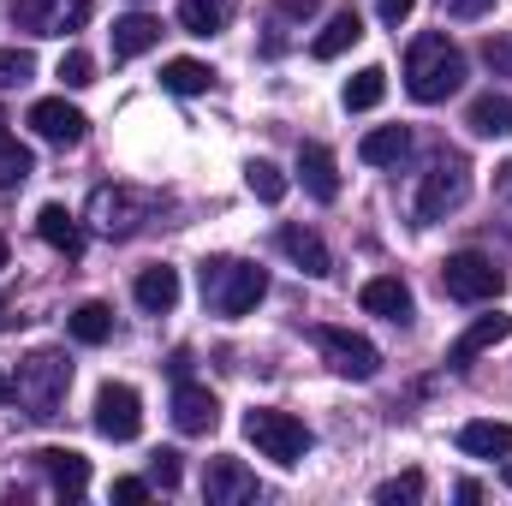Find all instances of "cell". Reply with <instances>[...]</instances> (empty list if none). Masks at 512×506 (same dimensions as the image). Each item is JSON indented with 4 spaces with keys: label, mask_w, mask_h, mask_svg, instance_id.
Returning <instances> with one entry per match:
<instances>
[{
    "label": "cell",
    "mask_w": 512,
    "mask_h": 506,
    "mask_svg": "<svg viewBox=\"0 0 512 506\" xmlns=\"http://www.w3.org/2000/svg\"><path fill=\"white\" fill-rule=\"evenodd\" d=\"M459 84H465V54H459L441 30H429V36H417V42L405 48V90H411V102L435 108V102H447Z\"/></svg>",
    "instance_id": "6da1fadb"
},
{
    "label": "cell",
    "mask_w": 512,
    "mask_h": 506,
    "mask_svg": "<svg viewBox=\"0 0 512 506\" xmlns=\"http://www.w3.org/2000/svg\"><path fill=\"white\" fill-rule=\"evenodd\" d=\"M268 298V274L256 262H239V256H209L203 262V304L227 322L251 316L256 304Z\"/></svg>",
    "instance_id": "7a4b0ae2"
},
{
    "label": "cell",
    "mask_w": 512,
    "mask_h": 506,
    "mask_svg": "<svg viewBox=\"0 0 512 506\" xmlns=\"http://www.w3.org/2000/svg\"><path fill=\"white\" fill-rule=\"evenodd\" d=\"M245 441H251L262 459H274V465H298V459L316 447V435H310L304 417H292V411H268V405L245 411Z\"/></svg>",
    "instance_id": "3957f363"
},
{
    "label": "cell",
    "mask_w": 512,
    "mask_h": 506,
    "mask_svg": "<svg viewBox=\"0 0 512 506\" xmlns=\"http://www.w3.org/2000/svg\"><path fill=\"white\" fill-rule=\"evenodd\" d=\"M66 387H72V364H66L60 352H30V358L18 364L12 399H18L30 417H54L60 399H66Z\"/></svg>",
    "instance_id": "277c9868"
},
{
    "label": "cell",
    "mask_w": 512,
    "mask_h": 506,
    "mask_svg": "<svg viewBox=\"0 0 512 506\" xmlns=\"http://www.w3.org/2000/svg\"><path fill=\"white\" fill-rule=\"evenodd\" d=\"M441 292H447V298H459V304H489V298H501V292H507V274L495 268V256L453 251L447 262H441Z\"/></svg>",
    "instance_id": "5b68a950"
},
{
    "label": "cell",
    "mask_w": 512,
    "mask_h": 506,
    "mask_svg": "<svg viewBox=\"0 0 512 506\" xmlns=\"http://www.w3.org/2000/svg\"><path fill=\"white\" fill-rule=\"evenodd\" d=\"M471 197V161L465 155H441L429 173H423V191H417V221H447L459 203Z\"/></svg>",
    "instance_id": "8992f818"
},
{
    "label": "cell",
    "mask_w": 512,
    "mask_h": 506,
    "mask_svg": "<svg viewBox=\"0 0 512 506\" xmlns=\"http://www.w3.org/2000/svg\"><path fill=\"white\" fill-rule=\"evenodd\" d=\"M6 12L30 36H66V30H84L96 6L90 0H6Z\"/></svg>",
    "instance_id": "52a82bcc"
},
{
    "label": "cell",
    "mask_w": 512,
    "mask_h": 506,
    "mask_svg": "<svg viewBox=\"0 0 512 506\" xmlns=\"http://www.w3.org/2000/svg\"><path fill=\"white\" fill-rule=\"evenodd\" d=\"M149 215H155V197L126 191V185H102V191H96V203H90V221H96L108 239H131Z\"/></svg>",
    "instance_id": "ba28073f"
},
{
    "label": "cell",
    "mask_w": 512,
    "mask_h": 506,
    "mask_svg": "<svg viewBox=\"0 0 512 506\" xmlns=\"http://www.w3.org/2000/svg\"><path fill=\"white\" fill-rule=\"evenodd\" d=\"M316 346H322V358H328L346 381H376L382 376V352H376L364 334H352V328H316Z\"/></svg>",
    "instance_id": "9c48e42d"
},
{
    "label": "cell",
    "mask_w": 512,
    "mask_h": 506,
    "mask_svg": "<svg viewBox=\"0 0 512 506\" xmlns=\"http://www.w3.org/2000/svg\"><path fill=\"white\" fill-rule=\"evenodd\" d=\"M137 429H143V399H137V387L108 381V387L96 393V435H108V441H137Z\"/></svg>",
    "instance_id": "30bf717a"
},
{
    "label": "cell",
    "mask_w": 512,
    "mask_h": 506,
    "mask_svg": "<svg viewBox=\"0 0 512 506\" xmlns=\"http://www.w3.org/2000/svg\"><path fill=\"white\" fill-rule=\"evenodd\" d=\"M30 131L42 137V143H60V149H72V143H84V131L90 120L66 102V96H42V102H30Z\"/></svg>",
    "instance_id": "8fae6325"
},
{
    "label": "cell",
    "mask_w": 512,
    "mask_h": 506,
    "mask_svg": "<svg viewBox=\"0 0 512 506\" xmlns=\"http://www.w3.org/2000/svg\"><path fill=\"white\" fill-rule=\"evenodd\" d=\"M203 501L209 506H245V501H256V477L239 459H209V471H203Z\"/></svg>",
    "instance_id": "7c38bea8"
},
{
    "label": "cell",
    "mask_w": 512,
    "mask_h": 506,
    "mask_svg": "<svg viewBox=\"0 0 512 506\" xmlns=\"http://www.w3.org/2000/svg\"><path fill=\"white\" fill-rule=\"evenodd\" d=\"M173 423H179V435H209L221 423V399L197 381H179L173 387Z\"/></svg>",
    "instance_id": "4fadbf2b"
},
{
    "label": "cell",
    "mask_w": 512,
    "mask_h": 506,
    "mask_svg": "<svg viewBox=\"0 0 512 506\" xmlns=\"http://www.w3.org/2000/svg\"><path fill=\"white\" fill-rule=\"evenodd\" d=\"M507 334H512V316H477V322L447 346V364H453V370H465V364H477L483 352H495Z\"/></svg>",
    "instance_id": "5bb4252c"
},
{
    "label": "cell",
    "mask_w": 512,
    "mask_h": 506,
    "mask_svg": "<svg viewBox=\"0 0 512 506\" xmlns=\"http://www.w3.org/2000/svg\"><path fill=\"white\" fill-rule=\"evenodd\" d=\"M358 304L370 310V316H382V322H411V286L399 280V274H376V280H364V292H358Z\"/></svg>",
    "instance_id": "9a60e30c"
},
{
    "label": "cell",
    "mask_w": 512,
    "mask_h": 506,
    "mask_svg": "<svg viewBox=\"0 0 512 506\" xmlns=\"http://www.w3.org/2000/svg\"><path fill=\"white\" fill-rule=\"evenodd\" d=\"M298 179L316 203H334L340 197V167H334V149L328 143H304L298 149Z\"/></svg>",
    "instance_id": "2e32d148"
},
{
    "label": "cell",
    "mask_w": 512,
    "mask_h": 506,
    "mask_svg": "<svg viewBox=\"0 0 512 506\" xmlns=\"http://www.w3.org/2000/svg\"><path fill=\"white\" fill-rule=\"evenodd\" d=\"M36 465H42V477H48L60 495H84V489H90V459L72 453V447H42Z\"/></svg>",
    "instance_id": "e0dca14e"
},
{
    "label": "cell",
    "mask_w": 512,
    "mask_h": 506,
    "mask_svg": "<svg viewBox=\"0 0 512 506\" xmlns=\"http://www.w3.org/2000/svg\"><path fill=\"white\" fill-rule=\"evenodd\" d=\"M274 245H280V251L292 256V262H298V268H304L310 280H322V274H334V256H328V245H322V239H316L310 227H292V221H286V227L274 233Z\"/></svg>",
    "instance_id": "ac0fdd59"
},
{
    "label": "cell",
    "mask_w": 512,
    "mask_h": 506,
    "mask_svg": "<svg viewBox=\"0 0 512 506\" xmlns=\"http://www.w3.org/2000/svg\"><path fill=\"white\" fill-rule=\"evenodd\" d=\"M459 453L471 459H507L512 453V423H495V417H477L459 429Z\"/></svg>",
    "instance_id": "d6986e66"
},
{
    "label": "cell",
    "mask_w": 512,
    "mask_h": 506,
    "mask_svg": "<svg viewBox=\"0 0 512 506\" xmlns=\"http://www.w3.org/2000/svg\"><path fill=\"white\" fill-rule=\"evenodd\" d=\"M137 304L149 310V316H167L173 304H179V268H167V262H155V268H143L137 274Z\"/></svg>",
    "instance_id": "ffe728a7"
},
{
    "label": "cell",
    "mask_w": 512,
    "mask_h": 506,
    "mask_svg": "<svg viewBox=\"0 0 512 506\" xmlns=\"http://www.w3.org/2000/svg\"><path fill=\"white\" fill-rule=\"evenodd\" d=\"M36 233H42V245H54L60 256H84V227L66 215V203H42Z\"/></svg>",
    "instance_id": "44dd1931"
},
{
    "label": "cell",
    "mask_w": 512,
    "mask_h": 506,
    "mask_svg": "<svg viewBox=\"0 0 512 506\" xmlns=\"http://www.w3.org/2000/svg\"><path fill=\"white\" fill-rule=\"evenodd\" d=\"M465 126L477 131V137H512V96L483 90V96L465 108Z\"/></svg>",
    "instance_id": "7402d4cb"
},
{
    "label": "cell",
    "mask_w": 512,
    "mask_h": 506,
    "mask_svg": "<svg viewBox=\"0 0 512 506\" xmlns=\"http://www.w3.org/2000/svg\"><path fill=\"white\" fill-rule=\"evenodd\" d=\"M358 36H364V18H358L352 6H340V12H334V18L322 24V36L310 42V54H316V60H340V54H346V48H352Z\"/></svg>",
    "instance_id": "603a6c76"
},
{
    "label": "cell",
    "mask_w": 512,
    "mask_h": 506,
    "mask_svg": "<svg viewBox=\"0 0 512 506\" xmlns=\"http://www.w3.org/2000/svg\"><path fill=\"white\" fill-rule=\"evenodd\" d=\"M155 42H161V18H149V12H131V18L114 24V60H137Z\"/></svg>",
    "instance_id": "cb8c5ba5"
},
{
    "label": "cell",
    "mask_w": 512,
    "mask_h": 506,
    "mask_svg": "<svg viewBox=\"0 0 512 506\" xmlns=\"http://www.w3.org/2000/svg\"><path fill=\"white\" fill-rule=\"evenodd\" d=\"M66 328H72L78 346H108V340H114V310H108L102 298H90V304H78V310L66 316Z\"/></svg>",
    "instance_id": "d4e9b609"
},
{
    "label": "cell",
    "mask_w": 512,
    "mask_h": 506,
    "mask_svg": "<svg viewBox=\"0 0 512 506\" xmlns=\"http://www.w3.org/2000/svg\"><path fill=\"white\" fill-rule=\"evenodd\" d=\"M405 149H411V131L405 126H376L364 143H358V155H364L370 167H393V161H405Z\"/></svg>",
    "instance_id": "484cf974"
},
{
    "label": "cell",
    "mask_w": 512,
    "mask_h": 506,
    "mask_svg": "<svg viewBox=\"0 0 512 506\" xmlns=\"http://www.w3.org/2000/svg\"><path fill=\"white\" fill-rule=\"evenodd\" d=\"M209 84H215V72H209L203 60H185V54H179V60L161 66V90H173V96H203Z\"/></svg>",
    "instance_id": "4316f807"
},
{
    "label": "cell",
    "mask_w": 512,
    "mask_h": 506,
    "mask_svg": "<svg viewBox=\"0 0 512 506\" xmlns=\"http://www.w3.org/2000/svg\"><path fill=\"white\" fill-rule=\"evenodd\" d=\"M387 96V72L382 66H364L358 78H346V90H340V102L352 108V114H370V108H382Z\"/></svg>",
    "instance_id": "83f0119b"
},
{
    "label": "cell",
    "mask_w": 512,
    "mask_h": 506,
    "mask_svg": "<svg viewBox=\"0 0 512 506\" xmlns=\"http://www.w3.org/2000/svg\"><path fill=\"white\" fill-rule=\"evenodd\" d=\"M227 12H233V0H179V24H185L191 36L227 30Z\"/></svg>",
    "instance_id": "f1b7e54d"
},
{
    "label": "cell",
    "mask_w": 512,
    "mask_h": 506,
    "mask_svg": "<svg viewBox=\"0 0 512 506\" xmlns=\"http://www.w3.org/2000/svg\"><path fill=\"white\" fill-rule=\"evenodd\" d=\"M30 173H36V155H30V149H24V143L12 137V131L0 126V191H12V185H24Z\"/></svg>",
    "instance_id": "f546056e"
},
{
    "label": "cell",
    "mask_w": 512,
    "mask_h": 506,
    "mask_svg": "<svg viewBox=\"0 0 512 506\" xmlns=\"http://www.w3.org/2000/svg\"><path fill=\"white\" fill-rule=\"evenodd\" d=\"M245 185L256 191V203H280V197H286V173H280L274 161H251V167H245Z\"/></svg>",
    "instance_id": "4dcf8cb0"
},
{
    "label": "cell",
    "mask_w": 512,
    "mask_h": 506,
    "mask_svg": "<svg viewBox=\"0 0 512 506\" xmlns=\"http://www.w3.org/2000/svg\"><path fill=\"white\" fill-rule=\"evenodd\" d=\"M36 78V54L30 48H0V90H18Z\"/></svg>",
    "instance_id": "1f68e13d"
},
{
    "label": "cell",
    "mask_w": 512,
    "mask_h": 506,
    "mask_svg": "<svg viewBox=\"0 0 512 506\" xmlns=\"http://www.w3.org/2000/svg\"><path fill=\"white\" fill-rule=\"evenodd\" d=\"M60 84H66V90H90V84H96V60H90L84 48H66V54H60Z\"/></svg>",
    "instance_id": "d6a6232c"
},
{
    "label": "cell",
    "mask_w": 512,
    "mask_h": 506,
    "mask_svg": "<svg viewBox=\"0 0 512 506\" xmlns=\"http://www.w3.org/2000/svg\"><path fill=\"white\" fill-rule=\"evenodd\" d=\"M179 477H185V471H179V453H173V447L149 453V483H155V489H179Z\"/></svg>",
    "instance_id": "836d02e7"
},
{
    "label": "cell",
    "mask_w": 512,
    "mask_h": 506,
    "mask_svg": "<svg viewBox=\"0 0 512 506\" xmlns=\"http://www.w3.org/2000/svg\"><path fill=\"white\" fill-rule=\"evenodd\" d=\"M376 501H382V506H399V501H423V477H417V471H405V477H393V483H382V489H376Z\"/></svg>",
    "instance_id": "e575fe53"
},
{
    "label": "cell",
    "mask_w": 512,
    "mask_h": 506,
    "mask_svg": "<svg viewBox=\"0 0 512 506\" xmlns=\"http://www.w3.org/2000/svg\"><path fill=\"white\" fill-rule=\"evenodd\" d=\"M149 489H155V483H143V477H120V483H114V501H149Z\"/></svg>",
    "instance_id": "d590c367"
},
{
    "label": "cell",
    "mask_w": 512,
    "mask_h": 506,
    "mask_svg": "<svg viewBox=\"0 0 512 506\" xmlns=\"http://www.w3.org/2000/svg\"><path fill=\"white\" fill-rule=\"evenodd\" d=\"M376 12H382V24H405L417 12V0H376Z\"/></svg>",
    "instance_id": "8d00e7d4"
},
{
    "label": "cell",
    "mask_w": 512,
    "mask_h": 506,
    "mask_svg": "<svg viewBox=\"0 0 512 506\" xmlns=\"http://www.w3.org/2000/svg\"><path fill=\"white\" fill-rule=\"evenodd\" d=\"M441 6H447V18H483L495 0H441Z\"/></svg>",
    "instance_id": "74e56055"
},
{
    "label": "cell",
    "mask_w": 512,
    "mask_h": 506,
    "mask_svg": "<svg viewBox=\"0 0 512 506\" xmlns=\"http://www.w3.org/2000/svg\"><path fill=\"white\" fill-rule=\"evenodd\" d=\"M274 6H280L286 18H298V24H304V18H316V0H274Z\"/></svg>",
    "instance_id": "f35d334b"
},
{
    "label": "cell",
    "mask_w": 512,
    "mask_h": 506,
    "mask_svg": "<svg viewBox=\"0 0 512 506\" xmlns=\"http://www.w3.org/2000/svg\"><path fill=\"white\" fill-rule=\"evenodd\" d=\"M483 54H489V66H512V48H507V42H489Z\"/></svg>",
    "instance_id": "ab89813d"
},
{
    "label": "cell",
    "mask_w": 512,
    "mask_h": 506,
    "mask_svg": "<svg viewBox=\"0 0 512 506\" xmlns=\"http://www.w3.org/2000/svg\"><path fill=\"white\" fill-rule=\"evenodd\" d=\"M495 191H507V197H512V161L501 167V173H495Z\"/></svg>",
    "instance_id": "60d3db41"
},
{
    "label": "cell",
    "mask_w": 512,
    "mask_h": 506,
    "mask_svg": "<svg viewBox=\"0 0 512 506\" xmlns=\"http://www.w3.org/2000/svg\"><path fill=\"white\" fill-rule=\"evenodd\" d=\"M6 256H12V245H6V233H0V268H6Z\"/></svg>",
    "instance_id": "b9f144b4"
},
{
    "label": "cell",
    "mask_w": 512,
    "mask_h": 506,
    "mask_svg": "<svg viewBox=\"0 0 512 506\" xmlns=\"http://www.w3.org/2000/svg\"><path fill=\"white\" fill-rule=\"evenodd\" d=\"M0 399H12V381H6V376H0Z\"/></svg>",
    "instance_id": "7bdbcfd3"
},
{
    "label": "cell",
    "mask_w": 512,
    "mask_h": 506,
    "mask_svg": "<svg viewBox=\"0 0 512 506\" xmlns=\"http://www.w3.org/2000/svg\"><path fill=\"white\" fill-rule=\"evenodd\" d=\"M501 477H507V489H512V465H507V471H501Z\"/></svg>",
    "instance_id": "ee69618b"
},
{
    "label": "cell",
    "mask_w": 512,
    "mask_h": 506,
    "mask_svg": "<svg viewBox=\"0 0 512 506\" xmlns=\"http://www.w3.org/2000/svg\"><path fill=\"white\" fill-rule=\"evenodd\" d=\"M0 126H6V120H0Z\"/></svg>",
    "instance_id": "f6af8a7d"
}]
</instances>
